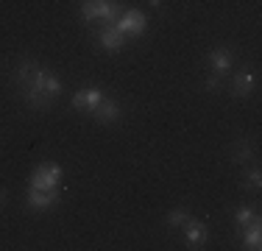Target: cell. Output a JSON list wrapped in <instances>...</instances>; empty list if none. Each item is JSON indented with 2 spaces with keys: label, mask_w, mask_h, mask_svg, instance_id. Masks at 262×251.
Returning a JSON list of instances; mask_svg holds the SVG:
<instances>
[{
  "label": "cell",
  "mask_w": 262,
  "mask_h": 251,
  "mask_svg": "<svg viewBox=\"0 0 262 251\" xmlns=\"http://www.w3.org/2000/svg\"><path fill=\"white\" fill-rule=\"evenodd\" d=\"M9 81L17 90L23 103L36 112H48L56 100L64 95V81L53 70L42 67L36 59H31V56L17 59V65L9 73Z\"/></svg>",
  "instance_id": "1"
},
{
  "label": "cell",
  "mask_w": 262,
  "mask_h": 251,
  "mask_svg": "<svg viewBox=\"0 0 262 251\" xmlns=\"http://www.w3.org/2000/svg\"><path fill=\"white\" fill-rule=\"evenodd\" d=\"M126 6L120 0H81V20L84 23H115Z\"/></svg>",
  "instance_id": "2"
},
{
  "label": "cell",
  "mask_w": 262,
  "mask_h": 251,
  "mask_svg": "<svg viewBox=\"0 0 262 251\" xmlns=\"http://www.w3.org/2000/svg\"><path fill=\"white\" fill-rule=\"evenodd\" d=\"M61 179H64L61 165L42 162L39 168H34V173L28 179V187H34V190H56V187H61Z\"/></svg>",
  "instance_id": "3"
},
{
  "label": "cell",
  "mask_w": 262,
  "mask_h": 251,
  "mask_svg": "<svg viewBox=\"0 0 262 251\" xmlns=\"http://www.w3.org/2000/svg\"><path fill=\"white\" fill-rule=\"evenodd\" d=\"M115 28L123 36H142L148 31V14L142 9H123V14L115 20Z\"/></svg>",
  "instance_id": "4"
},
{
  "label": "cell",
  "mask_w": 262,
  "mask_h": 251,
  "mask_svg": "<svg viewBox=\"0 0 262 251\" xmlns=\"http://www.w3.org/2000/svg\"><path fill=\"white\" fill-rule=\"evenodd\" d=\"M95 42L101 45V50H106V53H120V50L126 48V36L115 28V23H103L101 28L95 31Z\"/></svg>",
  "instance_id": "5"
},
{
  "label": "cell",
  "mask_w": 262,
  "mask_h": 251,
  "mask_svg": "<svg viewBox=\"0 0 262 251\" xmlns=\"http://www.w3.org/2000/svg\"><path fill=\"white\" fill-rule=\"evenodd\" d=\"M59 201H61L59 187H56V190H34V187H31L28 196H26V206L31 212H48V210H53Z\"/></svg>",
  "instance_id": "6"
},
{
  "label": "cell",
  "mask_w": 262,
  "mask_h": 251,
  "mask_svg": "<svg viewBox=\"0 0 262 251\" xmlns=\"http://www.w3.org/2000/svg\"><path fill=\"white\" fill-rule=\"evenodd\" d=\"M207 61H209L212 73L221 75V78H226V75L232 73V67H234V50L226 48V45H217L207 53Z\"/></svg>",
  "instance_id": "7"
},
{
  "label": "cell",
  "mask_w": 262,
  "mask_h": 251,
  "mask_svg": "<svg viewBox=\"0 0 262 251\" xmlns=\"http://www.w3.org/2000/svg\"><path fill=\"white\" fill-rule=\"evenodd\" d=\"M254 90H257V73H254V70H237V73L232 75V84H229L232 98L243 100V98L251 95Z\"/></svg>",
  "instance_id": "8"
},
{
  "label": "cell",
  "mask_w": 262,
  "mask_h": 251,
  "mask_svg": "<svg viewBox=\"0 0 262 251\" xmlns=\"http://www.w3.org/2000/svg\"><path fill=\"white\" fill-rule=\"evenodd\" d=\"M184 232V240H187V248H204L209 240V232H207V223L198 221V218L190 215V221L182 226Z\"/></svg>",
  "instance_id": "9"
},
{
  "label": "cell",
  "mask_w": 262,
  "mask_h": 251,
  "mask_svg": "<svg viewBox=\"0 0 262 251\" xmlns=\"http://www.w3.org/2000/svg\"><path fill=\"white\" fill-rule=\"evenodd\" d=\"M103 98H106V95L98 90V87H81V90H76V95H73L70 106H73V109H78V112H92Z\"/></svg>",
  "instance_id": "10"
},
{
  "label": "cell",
  "mask_w": 262,
  "mask_h": 251,
  "mask_svg": "<svg viewBox=\"0 0 262 251\" xmlns=\"http://www.w3.org/2000/svg\"><path fill=\"white\" fill-rule=\"evenodd\" d=\"M92 117H95L98 123H103V126H112V123H117L123 117V109H120V103L117 100H112V98H103L101 103L95 106V109L90 112Z\"/></svg>",
  "instance_id": "11"
},
{
  "label": "cell",
  "mask_w": 262,
  "mask_h": 251,
  "mask_svg": "<svg viewBox=\"0 0 262 251\" xmlns=\"http://www.w3.org/2000/svg\"><path fill=\"white\" fill-rule=\"evenodd\" d=\"M251 159H254V151H251V145H248V140L246 137H237V140L232 142V162L237 168H246Z\"/></svg>",
  "instance_id": "12"
},
{
  "label": "cell",
  "mask_w": 262,
  "mask_h": 251,
  "mask_svg": "<svg viewBox=\"0 0 262 251\" xmlns=\"http://www.w3.org/2000/svg\"><path fill=\"white\" fill-rule=\"evenodd\" d=\"M251 223H259V212L251 206H237L234 210V232L240 235L243 229H248Z\"/></svg>",
  "instance_id": "13"
},
{
  "label": "cell",
  "mask_w": 262,
  "mask_h": 251,
  "mask_svg": "<svg viewBox=\"0 0 262 251\" xmlns=\"http://www.w3.org/2000/svg\"><path fill=\"white\" fill-rule=\"evenodd\" d=\"M237 237H240L243 248H251V251H257V248L262 246V229H259V223H251L248 229H243Z\"/></svg>",
  "instance_id": "14"
},
{
  "label": "cell",
  "mask_w": 262,
  "mask_h": 251,
  "mask_svg": "<svg viewBox=\"0 0 262 251\" xmlns=\"http://www.w3.org/2000/svg\"><path fill=\"white\" fill-rule=\"evenodd\" d=\"M190 221V210H187V206H176V210H170L167 212V218H165V226L170 232H179L182 229V226Z\"/></svg>",
  "instance_id": "15"
},
{
  "label": "cell",
  "mask_w": 262,
  "mask_h": 251,
  "mask_svg": "<svg viewBox=\"0 0 262 251\" xmlns=\"http://www.w3.org/2000/svg\"><path fill=\"white\" fill-rule=\"evenodd\" d=\"M259 187H262V173H259V168H254V171L243 173V179H240V190H246V193H257Z\"/></svg>",
  "instance_id": "16"
},
{
  "label": "cell",
  "mask_w": 262,
  "mask_h": 251,
  "mask_svg": "<svg viewBox=\"0 0 262 251\" xmlns=\"http://www.w3.org/2000/svg\"><path fill=\"white\" fill-rule=\"evenodd\" d=\"M221 87H223V78H221V75L209 73L207 78H204V90H207V92H217Z\"/></svg>",
  "instance_id": "17"
},
{
  "label": "cell",
  "mask_w": 262,
  "mask_h": 251,
  "mask_svg": "<svg viewBox=\"0 0 262 251\" xmlns=\"http://www.w3.org/2000/svg\"><path fill=\"white\" fill-rule=\"evenodd\" d=\"M6 198H9V190H3V187H0V206H6Z\"/></svg>",
  "instance_id": "18"
},
{
  "label": "cell",
  "mask_w": 262,
  "mask_h": 251,
  "mask_svg": "<svg viewBox=\"0 0 262 251\" xmlns=\"http://www.w3.org/2000/svg\"><path fill=\"white\" fill-rule=\"evenodd\" d=\"M148 6H151V9H157V11H159V9H162V0H148Z\"/></svg>",
  "instance_id": "19"
}]
</instances>
